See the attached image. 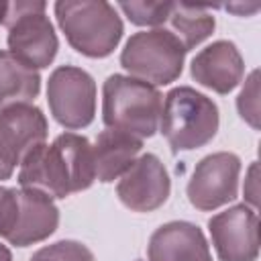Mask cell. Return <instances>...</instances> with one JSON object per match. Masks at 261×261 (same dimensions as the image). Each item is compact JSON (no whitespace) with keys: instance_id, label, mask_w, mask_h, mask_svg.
Returning a JSON list of instances; mask_svg holds the SVG:
<instances>
[{"instance_id":"8992f818","label":"cell","mask_w":261,"mask_h":261,"mask_svg":"<svg viewBox=\"0 0 261 261\" xmlns=\"http://www.w3.org/2000/svg\"><path fill=\"white\" fill-rule=\"evenodd\" d=\"M45 8V2H8L2 22L8 29V51L33 69L49 67L59 49L55 29Z\"/></svg>"},{"instance_id":"7402d4cb","label":"cell","mask_w":261,"mask_h":261,"mask_svg":"<svg viewBox=\"0 0 261 261\" xmlns=\"http://www.w3.org/2000/svg\"><path fill=\"white\" fill-rule=\"evenodd\" d=\"M243 192H245V198L251 204V208H257V163H253L249 167V173H247Z\"/></svg>"},{"instance_id":"5b68a950","label":"cell","mask_w":261,"mask_h":261,"mask_svg":"<svg viewBox=\"0 0 261 261\" xmlns=\"http://www.w3.org/2000/svg\"><path fill=\"white\" fill-rule=\"evenodd\" d=\"M184 43L167 29L139 31L120 51V65L130 77L149 86H167L181 75L186 59Z\"/></svg>"},{"instance_id":"7a4b0ae2","label":"cell","mask_w":261,"mask_h":261,"mask_svg":"<svg viewBox=\"0 0 261 261\" xmlns=\"http://www.w3.org/2000/svg\"><path fill=\"white\" fill-rule=\"evenodd\" d=\"M163 96L130 75H108L102 86V120L108 128L137 139H149L157 133Z\"/></svg>"},{"instance_id":"d6986e66","label":"cell","mask_w":261,"mask_h":261,"mask_svg":"<svg viewBox=\"0 0 261 261\" xmlns=\"http://www.w3.org/2000/svg\"><path fill=\"white\" fill-rule=\"evenodd\" d=\"M31 261H96L94 253L77 241H57L39 249Z\"/></svg>"},{"instance_id":"9a60e30c","label":"cell","mask_w":261,"mask_h":261,"mask_svg":"<svg viewBox=\"0 0 261 261\" xmlns=\"http://www.w3.org/2000/svg\"><path fill=\"white\" fill-rule=\"evenodd\" d=\"M141 149H143V141L137 137L112 128L102 130L96 137V143L92 145L96 179L102 184L118 179L133 165Z\"/></svg>"},{"instance_id":"7c38bea8","label":"cell","mask_w":261,"mask_h":261,"mask_svg":"<svg viewBox=\"0 0 261 261\" xmlns=\"http://www.w3.org/2000/svg\"><path fill=\"white\" fill-rule=\"evenodd\" d=\"M190 73L200 86L228 94L243 82L245 59L232 41H214L192 59Z\"/></svg>"},{"instance_id":"44dd1931","label":"cell","mask_w":261,"mask_h":261,"mask_svg":"<svg viewBox=\"0 0 261 261\" xmlns=\"http://www.w3.org/2000/svg\"><path fill=\"white\" fill-rule=\"evenodd\" d=\"M18 214V190L0 186V237H8Z\"/></svg>"},{"instance_id":"3957f363","label":"cell","mask_w":261,"mask_h":261,"mask_svg":"<svg viewBox=\"0 0 261 261\" xmlns=\"http://www.w3.org/2000/svg\"><path fill=\"white\" fill-rule=\"evenodd\" d=\"M55 16L67 43L92 59L108 57L124 33L116 8L104 0H59Z\"/></svg>"},{"instance_id":"30bf717a","label":"cell","mask_w":261,"mask_h":261,"mask_svg":"<svg viewBox=\"0 0 261 261\" xmlns=\"http://www.w3.org/2000/svg\"><path fill=\"white\" fill-rule=\"evenodd\" d=\"M218 261H257L259 216L249 204H234L208 220Z\"/></svg>"},{"instance_id":"4fadbf2b","label":"cell","mask_w":261,"mask_h":261,"mask_svg":"<svg viewBox=\"0 0 261 261\" xmlns=\"http://www.w3.org/2000/svg\"><path fill=\"white\" fill-rule=\"evenodd\" d=\"M149 261H212L204 232L186 220L161 224L147 245Z\"/></svg>"},{"instance_id":"e0dca14e","label":"cell","mask_w":261,"mask_h":261,"mask_svg":"<svg viewBox=\"0 0 261 261\" xmlns=\"http://www.w3.org/2000/svg\"><path fill=\"white\" fill-rule=\"evenodd\" d=\"M208 8L210 6H204V4L173 2L171 14L167 20L171 22V29H173L171 33L184 43L186 51L194 49L196 45H200L212 35L216 20L208 12Z\"/></svg>"},{"instance_id":"cb8c5ba5","label":"cell","mask_w":261,"mask_h":261,"mask_svg":"<svg viewBox=\"0 0 261 261\" xmlns=\"http://www.w3.org/2000/svg\"><path fill=\"white\" fill-rule=\"evenodd\" d=\"M0 261H12V253L6 245H0Z\"/></svg>"},{"instance_id":"d4e9b609","label":"cell","mask_w":261,"mask_h":261,"mask_svg":"<svg viewBox=\"0 0 261 261\" xmlns=\"http://www.w3.org/2000/svg\"><path fill=\"white\" fill-rule=\"evenodd\" d=\"M6 6H8V2H0V24L4 22V14H6Z\"/></svg>"},{"instance_id":"52a82bcc","label":"cell","mask_w":261,"mask_h":261,"mask_svg":"<svg viewBox=\"0 0 261 261\" xmlns=\"http://www.w3.org/2000/svg\"><path fill=\"white\" fill-rule=\"evenodd\" d=\"M47 102L53 118L63 128H84L96 114V82L82 67L59 65L49 75Z\"/></svg>"},{"instance_id":"5bb4252c","label":"cell","mask_w":261,"mask_h":261,"mask_svg":"<svg viewBox=\"0 0 261 261\" xmlns=\"http://www.w3.org/2000/svg\"><path fill=\"white\" fill-rule=\"evenodd\" d=\"M59 224V210L53 200L37 190H18V214L6 241L14 247H29L49 239Z\"/></svg>"},{"instance_id":"ac0fdd59","label":"cell","mask_w":261,"mask_h":261,"mask_svg":"<svg viewBox=\"0 0 261 261\" xmlns=\"http://www.w3.org/2000/svg\"><path fill=\"white\" fill-rule=\"evenodd\" d=\"M118 8L126 14L133 24L139 27H159L167 22L173 2H120Z\"/></svg>"},{"instance_id":"ffe728a7","label":"cell","mask_w":261,"mask_h":261,"mask_svg":"<svg viewBox=\"0 0 261 261\" xmlns=\"http://www.w3.org/2000/svg\"><path fill=\"white\" fill-rule=\"evenodd\" d=\"M239 114L245 122H249L253 128H259V71H251L247 77L239 98H237Z\"/></svg>"},{"instance_id":"8fae6325","label":"cell","mask_w":261,"mask_h":261,"mask_svg":"<svg viewBox=\"0 0 261 261\" xmlns=\"http://www.w3.org/2000/svg\"><path fill=\"white\" fill-rule=\"evenodd\" d=\"M171 181L165 165L153 153H145L120 175L116 184L118 200L135 212H153L169 198Z\"/></svg>"},{"instance_id":"ba28073f","label":"cell","mask_w":261,"mask_h":261,"mask_svg":"<svg viewBox=\"0 0 261 261\" xmlns=\"http://www.w3.org/2000/svg\"><path fill=\"white\" fill-rule=\"evenodd\" d=\"M49 133L47 118L33 104H18L0 110V181L10 179L22 159Z\"/></svg>"},{"instance_id":"2e32d148","label":"cell","mask_w":261,"mask_h":261,"mask_svg":"<svg viewBox=\"0 0 261 261\" xmlns=\"http://www.w3.org/2000/svg\"><path fill=\"white\" fill-rule=\"evenodd\" d=\"M41 92V75L16 59L10 51H0V110L29 104Z\"/></svg>"},{"instance_id":"277c9868","label":"cell","mask_w":261,"mask_h":261,"mask_svg":"<svg viewBox=\"0 0 261 261\" xmlns=\"http://www.w3.org/2000/svg\"><path fill=\"white\" fill-rule=\"evenodd\" d=\"M220 116L212 98L190 86H177L161 102L159 128L173 153L192 151L210 143L218 130Z\"/></svg>"},{"instance_id":"9c48e42d","label":"cell","mask_w":261,"mask_h":261,"mask_svg":"<svg viewBox=\"0 0 261 261\" xmlns=\"http://www.w3.org/2000/svg\"><path fill=\"white\" fill-rule=\"evenodd\" d=\"M239 155L228 151L206 155L196 163L188 181L186 194L190 204L202 212H210L232 202L239 194Z\"/></svg>"},{"instance_id":"603a6c76","label":"cell","mask_w":261,"mask_h":261,"mask_svg":"<svg viewBox=\"0 0 261 261\" xmlns=\"http://www.w3.org/2000/svg\"><path fill=\"white\" fill-rule=\"evenodd\" d=\"M228 10H232V12H237V14H247V12H255L257 8H259V4H253V6H241V4H228L226 6Z\"/></svg>"},{"instance_id":"6da1fadb","label":"cell","mask_w":261,"mask_h":261,"mask_svg":"<svg viewBox=\"0 0 261 261\" xmlns=\"http://www.w3.org/2000/svg\"><path fill=\"white\" fill-rule=\"evenodd\" d=\"M96 179L92 143L75 133L59 135L51 145H37L20 163L18 186L45 196L67 198Z\"/></svg>"}]
</instances>
